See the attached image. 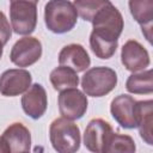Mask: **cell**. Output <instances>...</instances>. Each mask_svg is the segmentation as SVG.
<instances>
[{
	"mask_svg": "<svg viewBox=\"0 0 153 153\" xmlns=\"http://www.w3.org/2000/svg\"><path fill=\"white\" fill-rule=\"evenodd\" d=\"M110 112L124 129L136 128V100L129 94H118L111 100Z\"/></svg>",
	"mask_w": 153,
	"mask_h": 153,
	"instance_id": "8fae6325",
	"label": "cell"
},
{
	"mask_svg": "<svg viewBox=\"0 0 153 153\" xmlns=\"http://www.w3.org/2000/svg\"><path fill=\"white\" fill-rule=\"evenodd\" d=\"M129 10L133 18L141 25L142 33L148 42L152 39L153 0H129Z\"/></svg>",
	"mask_w": 153,
	"mask_h": 153,
	"instance_id": "2e32d148",
	"label": "cell"
},
{
	"mask_svg": "<svg viewBox=\"0 0 153 153\" xmlns=\"http://www.w3.org/2000/svg\"><path fill=\"white\" fill-rule=\"evenodd\" d=\"M59 63L74 69L76 73L85 72L90 65L91 59L86 49L78 43H71L65 45L59 53Z\"/></svg>",
	"mask_w": 153,
	"mask_h": 153,
	"instance_id": "5bb4252c",
	"label": "cell"
},
{
	"mask_svg": "<svg viewBox=\"0 0 153 153\" xmlns=\"http://www.w3.org/2000/svg\"><path fill=\"white\" fill-rule=\"evenodd\" d=\"M42 56V43L38 38L25 36L19 38L12 47L10 60L18 67H29Z\"/></svg>",
	"mask_w": 153,
	"mask_h": 153,
	"instance_id": "ba28073f",
	"label": "cell"
},
{
	"mask_svg": "<svg viewBox=\"0 0 153 153\" xmlns=\"http://www.w3.org/2000/svg\"><path fill=\"white\" fill-rule=\"evenodd\" d=\"M117 85V74L110 67H92L81 76V88L86 96L103 97L110 93Z\"/></svg>",
	"mask_w": 153,
	"mask_h": 153,
	"instance_id": "277c9868",
	"label": "cell"
},
{
	"mask_svg": "<svg viewBox=\"0 0 153 153\" xmlns=\"http://www.w3.org/2000/svg\"><path fill=\"white\" fill-rule=\"evenodd\" d=\"M2 53H4V44H2V42L0 41V59H1V56H2Z\"/></svg>",
	"mask_w": 153,
	"mask_h": 153,
	"instance_id": "7402d4cb",
	"label": "cell"
},
{
	"mask_svg": "<svg viewBox=\"0 0 153 153\" xmlns=\"http://www.w3.org/2000/svg\"><path fill=\"white\" fill-rule=\"evenodd\" d=\"M32 82V76L24 68H12L0 75V93L5 97L23 94Z\"/></svg>",
	"mask_w": 153,
	"mask_h": 153,
	"instance_id": "30bf717a",
	"label": "cell"
},
{
	"mask_svg": "<svg viewBox=\"0 0 153 153\" xmlns=\"http://www.w3.org/2000/svg\"><path fill=\"white\" fill-rule=\"evenodd\" d=\"M49 139L53 148L59 153H74L80 148L81 143L79 127L65 117L55 118L51 122Z\"/></svg>",
	"mask_w": 153,
	"mask_h": 153,
	"instance_id": "3957f363",
	"label": "cell"
},
{
	"mask_svg": "<svg viewBox=\"0 0 153 153\" xmlns=\"http://www.w3.org/2000/svg\"><path fill=\"white\" fill-rule=\"evenodd\" d=\"M10 1H16V0H10ZM27 1H31V2H33V4H38L39 0H27Z\"/></svg>",
	"mask_w": 153,
	"mask_h": 153,
	"instance_id": "603a6c76",
	"label": "cell"
},
{
	"mask_svg": "<svg viewBox=\"0 0 153 153\" xmlns=\"http://www.w3.org/2000/svg\"><path fill=\"white\" fill-rule=\"evenodd\" d=\"M114 133L111 124L103 118H93L86 126L84 133L85 147L94 153H105L106 145Z\"/></svg>",
	"mask_w": 153,
	"mask_h": 153,
	"instance_id": "9c48e42d",
	"label": "cell"
},
{
	"mask_svg": "<svg viewBox=\"0 0 153 153\" xmlns=\"http://www.w3.org/2000/svg\"><path fill=\"white\" fill-rule=\"evenodd\" d=\"M110 2V0H74L73 5L78 12V16H80L81 19L86 22H92L94 16Z\"/></svg>",
	"mask_w": 153,
	"mask_h": 153,
	"instance_id": "d6986e66",
	"label": "cell"
},
{
	"mask_svg": "<svg viewBox=\"0 0 153 153\" xmlns=\"http://www.w3.org/2000/svg\"><path fill=\"white\" fill-rule=\"evenodd\" d=\"M121 62L127 71L135 73L149 66L151 59L147 49L135 39L127 41L121 49Z\"/></svg>",
	"mask_w": 153,
	"mask_h": 153,
	"instance_id": "7c38bea8",
	"label": "cell"
},
{
	"mask_svg": "<svg viewBox=\"0 0 153 153\" xmlns=\"http://www.w3.org/2000/svg\"><path fill=\"white\" fill-rule=\"evenodd\" d=\"M153 100L136 102V128L141 139L149 146L153 145Z\"/></svg>",
	"mask_w": 153,
	"mask_h": 153,
	"instance_id": "9a60e30c",
	"label": "cell"
},
{
	"mask_svg": "<svg viewBox=\"0 0 153 153\" xmlns=\"http://www.w3.org/2000/svg\"><path fill=\"white\" fill-rule=\"evenodd\" d=\"M12 36V27L4 12L0 11V41L5 45Z\"/></svg>",
	"mask_w": 153,
	"mask_h": 153,
	"instance_id": "44dd1931",
	"label": "cell"
},
{
	"mask_svg": "<svg viewBox=\"0 0 153 153\" xmlns=\"http://www.w3.org/2000/svg\"><path fill=\"white\" fill-rule=\"evenodd\" d=\"M135 149H136L135 141L131 136L118 134V133H112L109 139V142L106 145L105 153H110V152L133 153V152H135Z\"/></svg>",
	"mask_w": 153,
	"mask_h": 153,
	"instance_id": "ffe728a7",
	"label": "cell"
},
{
	"mask_svg": "<svg viewBox=\"0 0 153 153\" xmlns=\"http://www.w3.org/2000/svg\"><path fill=\"white\" fill-rule=\"evenodd\" d=\"M126 88L133 94H151L153 92L152 71L147 69L130 74L126 81Z\"/></svg>",
	"mask_w": 153,
	"mask_h": 153,
	"instance_id": "ac0fdd59",
	"label": "cell"
},
{
	"mask_svg": "<svg viewBox=\"0 0 153 153\" xmlns=\"http://www.w3.org/2000/svg\"><path fill=\"white\" fill-rule=\"evenodd\" d=\"M50 82L56 91H63L67 88H73L79 85V76L78 73L67 67V66H59L54 68L49 75Z\"/></svg>",
	"mask_w": 153,
	"mask_h": 153,
	"instance_id": "e0dca14e",
	"label": "cell"
},
{
	"mask_svg": "<svg viewBox=\"0 0 153 153\" xmlns=\"http://www.w3.org/2000/svg\"><path fill=\"white\" fill-rule=\"evenodd\" d=\"M10 19L11 27L17 35L32 33L37 25V4L27 0L11 1Z\"/></svg>",
	"mask_w": 153,
	"mask_h": 153,
	"instance_id": "5b68a950",
	"label": "cell"
},
{
	"mask_svg": "<svg viewBox=\"0 0 153 153\" xmlns=\"http://www.w3.org/2000/svg\"><path fill=\"white\" fill-rule=\"evenodd\" d=\"M91 23L93 26L90 35V47L92 53L102 60L112 57L124 27L122 13L110 2L94 16Z\"/></svg>",
	"mask_w": 153,
	"mask_h": 153,
	"instance_id": "6da1fadb",
	"label": "cell"
},
{
	"mask_svg": "<svg viewBox=\"0 0 153 153\" xmlns=\"http://www.w3.org/2000/svg\"><path fill=\"white\" fill-rule=\"evenodd\" d=\"M60 115L67 120H80L87 111V96L76 87L60 91L57 97Z\"/></svg>",
	"mask_w": 153,
	"mask_h": 153,
	"instance_id": "8992f818",
	"label": "cell"
},
{
	"mask_svg": "<svg viewBox=\"0 0 153 153\" xmlns=\"http://www.w3.org/2000/svg\"><path fill=\"white\" fill-rule=\"evenodd\" d=\"M78 20V12L69 0H49L44 6V23L49 31L61 35L69 32Z\"/></svg>",
	"mask_w": 153,
	"mask_h": 153,
	"instance_id": "7a4b0ae2",
	"label": "cell"
},
{
	"mask_svg": "<svg viewBox=\"0 0 153 153\" xmlns=\"http://www.w3.org/2000/svg\"><path fill=\"white\" fill-rule=\"evenodd\" d=\"M22 108L32 120L41 118L48 108V97L45 88L36 82L31 85L22 97Z\"/></svg>",
	"mask_w": 153,
	"mask_h": 153,
	"instance_id": "4fadbf2b",
	"label": "cell"
},
{
	"mask_svg": "<svg viewBox=\"0 0 153 153\" xmlns=\"http://www.w3.org/2000/svg\"><path fill=\"white\" fill-rule=\"evenodd\" d=\"M31 148V133L19 122L10 124L0 136V152H29Z\"/></svg>",
	"mask_w": 153,
	"mask_h": 153,
	"instance_id": "52a82bcc",
	"label": "cell"
}]
</instances>
